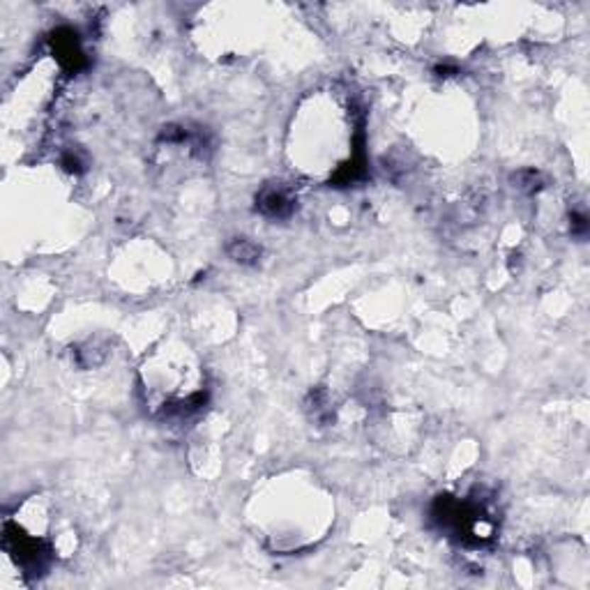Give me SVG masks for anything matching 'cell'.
Masks as SVG:
<instances>
[{"label":"cell","mask_w":590,"mask_h":590,"mask_svg":"<svg viewBox=\"0 0 590 590\" xmlns=\"http://www.w3.org/2000/svg\"><path fill=\"white\" fill-rule=\"evenodd\" d=\"M258 206L265 212V215H272V217H282L286 212L291 210V199L286 196L284 191L279 189H267L263 191L261 201H258Z\"/></svg>","instance_id":"1"},{"label":"cell","mask_w":590,"mask_h":590,"mask_svg":"<svg viewBox=\"0 0 590 590\" xmlns=\"http://www.w3.org/2000/svg\"><path fill=\"white\" fill-rule=\"evenodd\" d=\"M228 254L235 258L238 263H256L261 258V247H256L249 240H235L233 245L228 247Z\"/></svg>","instance_id":"2"}]
</instances>
